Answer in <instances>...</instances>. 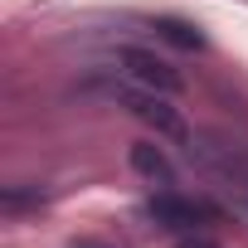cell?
I'll list each match as a JSON object with an SVG mask.
<instances>
[{"mask_svg": "<svg viewBox=\"0 0 248 248\" xmlns=\"http://www.w3.org/2000/svg\"><path fill=\"white\" fill-rule=\"evenodd\" d=\"M107 102H117V107H127L137 122H146V127L156 132V137H170V141H190V127H185V117L170 107V97L166 93H156V88H141V83H132V78H122V73H112V78H102V83H93Z\"/></svg>", "mask_w": 248, "mask_h": 248, "instance_id": "6da1fadb", "label": "cell"}, {"mask_svg": "<svg viewBox=\"0 0 248 248\" xmlns=\"http://www.w3.org/2000/svg\"><path fill=\"white\" fill-rule=\"evenodd\" d=\"M112 73L132 78V83H141V88H156V93H166V97H180V93H185V73H180L166 54L141 49V44L112 49Z\"/></svg>", "mask_w": 248, "mask_h": 248, "instance_id": "7a4b0ae2", "label": "cell"}, {"mask_svg": "<svg viewBox=\"0 0 248 248\" xmlns=\"http://www.w3.org/2000/svg\"><path fill=\"white\" fill-rule=\"evenodd\" d=\"M146 219H156V224L170 229V233H195V229H204V224L214 219V209H209L204 200H195V195L161 190V195L146 200Z\"/></svg>", "mask_w": 248, "mask_h": 248, "instance_id": "3957f363", "label": "cell"}, {"mask_svg": "<svg viewBox=\"0 0 248 248\" xmlns=\"http://www.w3.org/2000/svg\"><path fill=\"white\" fill-rule=\"evenodd\" d=\"M132 170H137L141 180L161 185V190L175 185V166H170V156H166L156 141H137V146H132Z\"/></svg>", "mask_w": 248, "mask_h": 248, "instance_id": "277c9868", "label": "cell"}, {"mask_svg": "<svg viewBox=\"0 0 248 248\" xmlns=\"http://www.w3.org/2000/svg\"><path fill=\"white\" fill-rule=\"evenodd\" d=\"M151 30H156V39H166V44H175V49H185V54H200V49H204V34H200L190 20L161 15V20H151Z\"/></svg>", "mask_w": 248, "mask_h": 248, "instance_id": "5b68a950", "label": "cell"}, {"mask_svg": "<svg viewBox=\"0 0 248 248\" xmlns=\"http://www.w3.org/2000/svg\"><path fill=\"white\" fill-rule=\"evenodd\" d=\"M175 248H219V243H214L204 229H195V233H180V238H175Z\"/></svg>", "mask_w": 248, "mask_h": 248, "instance_id": "8992f818", "label": "cell"}, {"mask_svg": "<svg viewBox=\"0 0 248 248\" xmlns=\"http://www.w3.org/2000/svg\"><path fill=\"white\" fill-rule=\"evenodd\" d=\"M68 248H112V243H102V238H78V243H68Z\"/></svg>", "mask_w": 248, "mask_h": 248, "instance_id": "52a82bcc", "label": "cell"}]
</instances>
